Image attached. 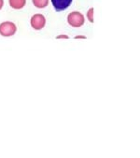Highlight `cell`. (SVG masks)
I'll list each match as a JSON object with an SVG mask.
<instances>
[{"label":"cell","instance_id":"obj_1","mask_svg":"<svg viewBox=\"0 0 140 158\" xmlns=\"http://www.w3.org/2000/svg\"><path fill=\"white\" fill-rule=\"evenodd\" d=\"M67 23L74 28H79L84 24L85 18L82 13L79 11H72L67 15Z\"/></svg>","mask_w":140,"mask_h":158},{"label":"cell","instance_id":"obj_2","mask_svg":"<svg viewBox=\"0 0 140 158\" xmlns=\"http://www.w3.org/2000/svg\"><path fill=\"white\" fill-rule=\"evenodd\" d=\"M17 32V26L12 22H4L0 23V35L3 37H12Z\"/></svg>","mask_w":140,"mask_h":158},{"label":"cell","instance_id":"obj_3","mask_svg":"<svg viewBox=\"0 0 140 158\" xmlns=\"http://www.w3.org/2000/svg\"><path fill=\"white\" fill-rule=\"evenodd\" d=\"M30 24L35 30H41L46 25V18L43 14L38 13L32 16L30 20Z\"/></svg>","mask_w":140,"mask_h":158},{"label":"cell","instance_id":"obj_4","mask_svg":"<svg viewBox=\"0 0 140 158\" xmlns=\"http://www.w3.org/2000/svg\"><path fill=\"white\" fill-rule=\"evenodd\" d=\"M73 0H51V4L54 10L58 12L65 10L70 5H71Z\"/></svg>","mask_w":140,"mask_h":158},{"label":"cell","instance_id":"obj_5","mask_svg":"<svg viewBox=\"0 0 140 158\" xmlns=\"http://www.w3.org/2000/svg\"><path fill=\"white\" fill-rule=\"evenodd\" d=\"M9 4L14 10H21L25 6L26 0H9Z\"/></svg>","mask_w":140,"mask_h":158},{"label":"cell","instance_id":"obj_6","mask_svg":"<svg viewBox=\"0 0 140 158\" xmlns=\"http://www.w3.org/2000/svg\"><path fill=\"white\" fill-rule=\"evenodd\" d=\"M33 4L38 9H44L49 5V0H33Z\"/></svg>","mask_w":140,"mask_h":158},{"label":"cell","instance_id":"obj_7","mask_svg":"<svg viewBox=\"0 0 140 158\" xmlns=\"http://www.w3.org/2000/svg\"><path fill=\"white\" fill-rule=\"evenodd\" d=\"M93 11H94V9L93 8L89 9V10L87 11V18H88L89 22L92 23L94 22V19H93Z\"/></svg>","mask_w":140,"mask_h":158},{"label":"cell","instance_id":"obj_8","mask_svg":"<svg viewBox=\"0 0 140 158\" xmlns=\"http://www.w3.org/2000/svg\"><path fill=\"white\" fill-rule=\"evenodd\" d=\"M3 6H4V0H0V10H2Z\"/></svg>","mask_w":140,"mask_h":158},{"label":"cell","instance_id":"obj_9","mask_svg":"<svg viewBox=\"0 0 140 158\" xmlns=\"http://www.w3.org/2000/svg\"><path fill=\"white\" fill-rule=\"evenodd\" d=\"M57 39H68V37L65 35H61V36H58Z\"/></svg>","mask_w":140,"mask_h":158},{"label":"cell","instance_id":"obj_10","mask_svg":"<svg viewBox=\"0 0 140 158\" xmlns=\"http://www.w3.org/2000/svg\"><path fill=\"white\" fill-rule=\"evenodd\" d=\"M77 39H86V37H83V36H78V37H75V40Z\"/></svg>","mask_w":140,"mask_h":158}]
</instances>
